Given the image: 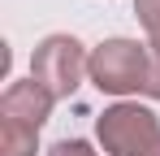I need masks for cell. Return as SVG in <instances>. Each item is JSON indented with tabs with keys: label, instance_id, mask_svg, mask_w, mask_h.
I'll return each instance as SVG.
<instances>
[{
	"label": "cell",
	"instance_id": "cell-1",
	"mask_svg": "<svg viewBox=\"0 0 160 156\" xmlns=\"http://www.w3.org/2000/svg\"><path fill=\"white\" fill-rule=\"evenodd\" d=\"M147 65H152V48H147V44L126 39V35H112V39H104V44L91 48V70H87V78H91L104 96L126 100L134 91H143Z\"/></svg>",
	"mask_w": 160,
	"mask_h": 156
},
{
	"label": "cell",
	"instance_id": "cell-2",
	"mask_svg": "<svg viewBox=\"0 0 160 156\" xmlns=\"http://www.w3.org/2000/svg\"><path fill=\"white\" fill-rule=\"evenodd\" d=\"M95 139L104 156H147L160 143V117L138 100H117L100 113Z\"/></svg>",
	"mask_w": 160,
	"mask_h": 156
},
{
	"label": "cell",
	"instance_id": "cell-3",
	"mask_svg": "<svg viewBox=\"0 0 160 156\" xmlns=\"http://www.w3.org/2000/svg\"><path fill=\"white\" fill-rule=\"evenodd\" d=\"M91 70V52L74 35H43L30 52V78L52 91V100H69Z\"/></svg>",
	"mask_w": 160,
	"mask_h": 156
},
{
	"label": "cell",
	"instance_id": "cell-4",
	"mask_svg": "<svg viewBox=\"0 0 160 156\" xmlns=\"http://www.w3.org/2000/svg\"><path fill=\"white\" fill-rule=\"evenodd\" d=\"M52 91L48 87H39L35 78H13L9 87H4V96H0V117H13V122H26V126H43L48 117H52Z\"/></svg>",
	"mask_w": 160,
	"mask_h": 156
},
{
	"label": "cell",
	"instance_id": "cell-5",
	"mask_svg": "<svg viewBox=\"0 0 160 156\" xmlns=\"http://www.w3.org/2000/svg\"><path fill=\"white\" fill-rule=\"evenodd\" d=\"M39 152V130L13 117H0V156H35Z\"/></svg>",
	"mask_w": 160,
	"mask_h": 156
},
{
	"label": "cell",
	"instance_id": "cell-6",
	"mask_svg": "<svg viewBox=\"0 0 160 156\" xmlns=\"http://www.w3.org/2000/svg\"><path fill=\"white\" fill-rule=\"evenodd\" d=\"M134 18L147 30V48L160 56V0H134Z\"/></svg>",
	"mask_w": 160,
	"mask_h": 156
},
{
	"label": "cell",
	"instance_id": "cell-7",
	"mask_svg": "<svg viewBox=\"0 0 160 156\" xmlns=\"http://www.w3.org/2000/svg\"><path fill=\"white\" fill-rule=\"evenodd\" d=\"M48 156H100L87 139H61V143H52L48 148Z\"/></svg>",
	"mask_w": 160,
	"mask_h": 156
},
{
	"label": "cell",
	"instance_id": "cell-8",
	"mask_svg": "<svg viewBox=\"0 0 160 156\" xmlns=\"http://www.w3.org/2000/svg\"><path fill=\"white\" fill-rule=\"evenodd\" d=\"M143 96L147 100H160V56L152 52V65H147V82H143Z\"/></svg>",
	"mask_w": 160,
	"mask_h": 156
},
{
	"label": "cell",
	"instance_id": "cell-9",
	"mask_svg": "<svg viewBox=\"0 0 160 156\" xmlns=\"http://www.w3.org/2000/svg\"><path fill=\"white\" fill-rule=\"evenodd\" d=\"M147 156H160V143H156V148H152V152H147Z\"/></svg>",
	"mask_w": 160,
	"mask_h": 156
}]
</instances>
